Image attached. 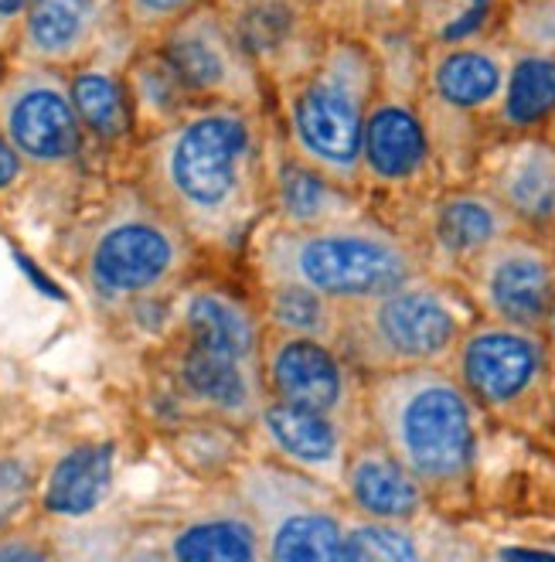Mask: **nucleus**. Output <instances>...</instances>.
<instances>
[{"mask_svg":"<svg viewBox=\"0 0 555 562\" xmlns=\"http://www.w3.org/2000/svg\"><path fill=\"white\" fill-rule=\"evenodd\" d=\"M280 147L273 110L191 103L147 134L140 191L199 252H246L270 212V168Z\"/></svg>","mask_w":555,"mask_h":562,"instance_id":"1","label":"nucleus"},{"mask_svg":"<svg viewBox=\"0 0 555 562\" xmlns=\"http://www.w3.org/2000/svg\"><path fill=\"white\" fill-rule=\"evenodd\" d=\"M365 429L396 453L437 505L474 491L487 416L446 366L365 375Z\"/></svg>","mask_w":555,"mask_h":562,"instance_id":"2","label":"nucleus"},{"mask_svg":"<svg viewBox=\"0 0 555 562\" xmlns=\"http://www.w3.org/2000/svg\"><path fill=\"white\" fill-rule=\"evenodd\" d=\"M378 86L382 61L375 45L328 31L304 69L273 89L280 147L358 191L365 116Z\"/></svg>","mask_w":555,"mask_h":562,"instance_id":"3","label":"nucleus"},{"mask_svg":"<svg viewBox=\"0 0 555 562\" xmlns=\"http://www.w3.org/2000/svg\"><path fill=\"white\" fill-rule=\"evenodd\" d=\"M256 283H301L351 307L427 270L406 228L372 212L320 225L286 228L263 222L246 246Z\"/></svg>","mask_w":555,"mask_h":562,"instance_id":"4","label":"nucleus"},{"mask_svg":"<svg viewBox=\"0 0 555 562\" xmlns=\"http://www.w3.org/2000/svg\"><path fill=\"white\" fill-rule=\"evenodd\" d=\"M474 317L461 283L422 270L372 301L344 307L338 348L362 375L450 366Z\"/></svg>","mask_w":555,"mask_h":562,"instance_id":"5","label":"nucleus"},{"mask_svg":"<svg viewBox=\"0 0 555 562\" xmlns=\"http://www.w3.org/2000/svg\"><path fill=\"white\" fill-rule=\"evenodd\" d=\"M372 45L382 61V86L365 116L358 191L369 205L388 202L412 209L422 194L443 184L433 134L419 103L422 45L409 31L375 38Z\"/></svg>","mask_w":555,"mask_h":562,"instance_id":"6","label":"nucleus"},{"mask_svg":"<svg viewBox=\"0 0 555 562\" xmlns=\"http://www.w3.org/2000/svg\"><path fill=\"white\" fill-rule=\"evenodd\" d=\"M446 369L487 423L539 429L552 416L555 366L542 330L474 317Z\"/></svg>","mask_w":555,"mask_h":562,"instance_id":"7","label":"nucleus"},{"mask_svg":"<svg viewBox=\"0 0 555 562\" xmlns=\"http://www.w3.org/2000/svg\"><path fill=\"white\" fill-rule=\"evenodd\" d=\"M236 498L252 515L263 559L273 562H344L348 508L338 487L290 471L270 457H242L233 468Z\"/></svg>","mask_w":555,"mask_h":562,"instance_id":"8","label":"nucleus"},{"mask_svg":"<svg viewBox=\"0 0 555 562\" xmlns=\"http://www.w3.org/2000/svg\"><path fill=\"white\" fill-rule=\"evenodd\" d=\"M199 256V246L140 191L95 228L86 249V283L103 304H147L178 290Z\"/></svg>","mask_w":555,"mask_h":562,"instance_id":"9","label":"nucleus"},{"mask_svg":"<svg viewBox=\"0 0 555 562\" xmlns=\"http://www.w3.org/2000/svg\"><path fill=\"white\" fill-rule=\"evenodd\" d=\"M194 103H236L273 110L263 69L249 55L239 27L215 0L191 11L154 42Z\"/></svg>","mask_w":555,"mask_h":562,"instance_id":"10","label":"nucleus"},{"mask_svg":"<svg viewBox=\"0 0 555 562\" xmlns=\"http://www.w3.org/2000/svg\"><path fill=\"white\" fill-rule=\"evenodd\" d=\"M477 317L542 330L555 301V236L511 228L461 273Z\"/></svg>","mask_w":555,"mask_h":562,"instance_id":"11","label":"nucleus"},{"mask_svg":"<svg viewBox=\"0 0 555 562\" xmlns=\"http://www.w3.org/2000/svg\"><path fill=\"white\" fill-rule=\"evenodd\" d=\"M0 130L35 168H61L82 150L86 130L72 106L69 72L38 61H18L0 72Z\"/></svg>","mask_w":555,"mask_h":562,"instance_id":"12","label":"nucleus"},{"mask_svg":"<svg viewBox=\"0 0 555 562\" xmlns=\"http://www.w3.org/2000/svg\"><path fill=\"white\" fill-rule=\"evenodd\" d=\"M396 225L412 236L427 270L446 280H461L487 246L511 228H521L498 198L471 178L437 184L409 209V218Z\"/></svg>","mask_w":555,"mask_h":562,"instance_id":"13","label":"nucleus"},{"mask_svg":"<svg viewBox=\"0 0 555 562\" xmlns=\"http://www.w3.org/2000/svg\"><path fill=\"white\" fill-rule=\"evenodd\" d=\"M263 385L270 400L328 413L354 429H365V375L338 345L276 335L263 327Z\"/></svg>","mask_w":555,"mask_h":562,"instance_id":"14","label":"nucleus"},{"mask_svg":"<svg viewBox=\"0 0 555 562\" xmlns=\"http://www.w3.org/2000/svg\"><path fill=\"white\" fill-rule=\"evenodd\" d=\"M508 61L511 48L498 35L427 45L419 55V103L487 130L505 89Z\"/></svg>","mask_w":555,"mask_h":562,"instance_id":"15","label":"nucleus"},{"mask_svg":"<svg viewBox=\"0 0 555 562\" xmlns=\"http://www.w3.org/2000/svg\"><path fill=\"white\" fill-rule=\"evenodd\" d=\"M471 181L491 191L508 215L542 236H555V137L518 134L487 137Z\"/></svg>","mask_w":555,"mask_h":562,"instance_id":"16","label":"nucleus"},{"mask_svg":"<svg viewBox=\"0 0 555 562\" xmlns=\"http://www.w3.org/2000/svg\"><path fill=\"white\" fill-rule=\"evenodd\" d=\"M252 440V453L270 457L276 464L301 471L320 484H341L344 460L362 429H354L344 419H335L328 413L290 406L280 400H270L259 406L256 419L246 426Z\"/></svg>","mask_w":555,"mask_h":562,"instance_id":"17","label":"nucleus"},{"mask_svg":"<svg viewBox=\"0 0 555 562\" xmlns=\"http://www.w3.org/2000/svg\"><path fill=\"white\" fill-rule=\"evenodd\" d=\"M123 35L116 0H35L14 35L11 58L69 72Z\"/></svg>","mask_w":555,"mask_h":562,"instance_id":"18","label":"nucleus"},{"mask_svg":"<svg viewBox=\"0 0 555 562\" xmlns=\"http://www.w3.org/2000/svg\"><path fill=\"white\" fill-rule=\"evenodd\" d=\"M174 389L202 416L239 429H246L267 403L263 361L202 348L184 338H178L174 351Z\"/></svg>","mask_w":555,"mask_h":562,"instance_id":"19","label":"nucleus"},{"mask_svg":"<svg viewBox=\"0 0 555 562\" xmlns=\"http://www.w3.org/2000/svg\"><path fill=\"white\" fill-rule=\"evenodd\" d=\"M338 494L351 515L382 521H422L433 508L427 487L369 429H362L348 450Z\"/></svg>","mask_w":555,"mask_h":562,"instance_id":"20","label":"nucleus"},{"mask_svg":"<svg viewBox=\"0 0 555 562\" xmlns=\"http://www.w3.org/2000/svg\"><path fill=\"white\" fill-rule=\"evenodd\" d=\"M372 212L365 194L276 147L270 168V212L263 222L286 228H320Z\"/></svg>","mask_w":555,"mask_h":562,"instance_id":"21","label":"nucleus"},{"mask_svg":"<svg viewBox=\"0 0 555 562\" xmlns=\"http://www.w3.org/2000/svg\"><path fill=\"white\" fill-rule=\"evenodd\" d=\"M174 321L178 338L191 345L263 361V317L252 301L233 290L212 283L184 286L174 301Z\"/></svg>","mask_w":555,"mask_h":562,"instance_id":"22","label":"nucleus"},{"mask_svg":"<svg viewBox=\"0 0 555 562\" xmlns=\"http://www.w3.org/2000/svg\"><path fill=\"white\" fill-rule=\"evenodd\" d=\"M165 555L191 562H256L263 559V539L252 515L228 487L171 528L165 536Z\"/></svg>","mask_w":555,"mask_h":562,"instance_id":"23","label":"nucleus"},{"mask_svg":"<svg viewBox=\"0 0 555 562\" xmlns=\"http://www.w3.org/2000/svg\"><path fill=\"white\" fill-rule=\"evenodd\" d=\"M123 38H116V42H123ZM113 45H106L100 55H92L89 61L69 69V92H72V106L79 113V123H82L86 134L95 137L100 144H123L137 134L134 103H129L123 65L140 42L129 52H123L120 58H110Z\"/></svg>","mask_w":555,"mask_h":562,"instance_id":"24","label":"nucleus"},{"mask_svg":"<svg viewBox=\"0 0 555 562\" xmlns=\"http://www.w3.org/2000/svg\"><path fill=\"white\" fill-rule=\"evenodd\" d=\"M552 130H555V55L511 48L498 110L487 120V137L552 134Z\"/></svg>","mask_w":555,"mask_h":562,"instance_id":"25","label":"nucleus"},{"mask_svg":"<svg viewBox=\"0 0 555 562\" xmlns=\"http://www.w3.org/2000/svg\"><path fill=\"white\" fill-rule=\"evenodd\" d=\"M259 317L267 330L276 335H297V338H317L338 345L341 338V317L344 307L335 304L331 296H324L301 283H259Z\"/></svg>","mask_w":555,"mask_h":562,"instance_id":"26","label":"nucleus"},{"mask_svg":"<svg viewBox=\"0 0 555 562\" xmlns=\"http://www.w3.org/2000/svg\"><path fill=\"white\" fill-rule=\"evenodd\" d=\"M126 89H129V103H134V120L137 130H154L168 126L171 120H178L194 99L184 92L181 79L174 76L171 61L160 55V48L154 42H140L134 52H129L126 65Z\"/></svg>","mask_w":555,"mask_h":562,"instance_id":"27","label":"nucleus"},{"mask_svg":"<svg viewBox=\"0 0 555 562\" xmlns=\"http://www.w3.org/2000/svg\"><path fill=\"white\" fill-rule=\"evenodd\" d=\"M110 481H113V450L89 443L65 453L52 468L42 502L52 515L82 518L92 508H100V502L110 491Z\"/></svg>","mask_w":555,"mask_h":562,"instance_id":"28","label":"nucleus"},{"mask_svg":"<svg viewBox=\"0 0 555 562\" xmlns=\"http://www.w3.org/2000/svg\"><path fill=\"white\" fill-rule=\"evenodd\" d=\"M505 0H412L409 35L427 45H450L495 35Z\"/></svg>","mask_w":555,"mask_h":562,"instance_id":"29","label":"nucleus"},{"mask_svg":"<svg viewBox=\"0 0 555 562\" xmlns=\"http://www.w3.org/2000/svg\"><path fill=\"white\" fill-rule=\"evenodd\" d=\"M422 521H382L351 515L344 521V562H422L433 549Z\"/></svg>","mask_w":555,"mask_h":562,"instance_id":"30","label":"nucleus"},{"mask_svg":"<svg viewBox=\"0 0 555 562\" xmlns=\"http://www.w3.org/2000/svg\"><path fill=\"white\" fill-rule=\"evenodd\" d=\"M317 21L328 31L358 38H385L409 31L412 0H310Z\"/></svg>","mask_w":555,"mask_h":562,"instance_id":"31","label":"nucleus"},{"mask_svg":"<svg viewBox=\"0 0 555 562\" xmlns=\"http://www.w3.org/2000/svg\"><path fill=\"white\" fill-rule=\"evenodd\" d=\"M495 35L514 52L555 55V0H505Z\"/></svg>","mask_w":555,"mask_h":562,"instance_id":"32","label":"nucleus"},{"mask_svg":"<svg viewBox=\"0 0 555 562\" xmlns=\"http://www.w3.org/2000/svg\"><path fill=\"white\" fill-rule=\"evenodd\" d=\"M202 4H208V0H116L120 24L137 42H157L171 24L199 11Z\"/></svg>","mask_w":555,"mask_h":562,"instance_id":"33","label":"nucleus"},{"mask_svg":"<svg viewBox=\"0 0 555 562\" xmlns=\"http://www.w3.org/2000/svg\"><path fill=\"white\" fill-rule=\"evenodd\" d=\"M31 494V474L18 460H0V528L11 525Z\"/></svg>","mask_w":555,"mask_h":562,"instance_id":"34","label":"nucleus"},{"mask_svg":"<svg viewBox=\"0 0 555 562\" xmlns=\"http://www.w3.org/2000/svg\"><path fill=\"white\" fill-rule=\"evenodd\" d=\"M31 4H35V0H0V52L11 55L14 35Z\"/></svg>","mask_w":555,"mask_h":562,"instance_id":"35","label":"nucleus"},{"mask_svg":"<svg viewBox=\"0 0 555 562\" xmlns=\"http://www.w3.org/2000/svg\"><path fill=\"white\" fill-rule=\"evenodd\" d=\"M21 175H24V160L4 137V130H0V191L14 188L21 181Z\"/></svg>","mask_w":555,"mask_h":562,"instance_id":"36","label":"nucleus"},{"mask_svg":"<svg viewBox=\"0 0 555 562\" xmlns=\"http://www.w3.org/2000/svg\"><path fill=\"white\" fill-rule=\"evenodd\" d=\"M0 559H45V549L11 542V546H0Z\"/></svg>","mask_w":555,"mask_h":562,"instance_id":"37","label":"nucleus"},{"mask_svg":"<svg viewBox=\"0 0 555 562\" xmlns=\"http://www.w3.org/2000/svg\"><path fill=\"white\" fill-rule=\"evenodd\" d=\"M542 335H545V341H548V351H552V366H555V301H552V311H548V317H545Z\"/></svg>","mask_w":555,"mask_h":562,"instance_id":"38","label":"nucleus"},{"mask_svg":"<svg viewBox=\"0 0 555 562\" xmlns=\"http://www.w3.org/2000/svg\"><path fill=\"white\" fill-rule=\"evenodd\" d=\"M218 8H225L228 14H239V11H246V8H252V4H263V0H215Z\"/></svg>","mask_w":555,"mask_h":562,"instance_id":"39","label":"nucleus"},{"mask_svg":"<svg viewBox=\"0 0 555 562\" xmlns=\"http://www.w3.org/2000/svg\"><path fill=\"white\" fill-rule=\"evenodd\" d=\"M552 137H555V130H552Z\"/></svg>","mask_w":555,"mask_h":562,"instance_id":"40","label":"nucleus"},{"mask_svg":"<svg viewBox=\"0 0 555 562\" xmlns=\"http://www.w3.org/2000/svg\"><path fill=\"white\" fill-rule=\"evenodd\" d=\"M0 55H4V52H0Z\"/></svg>","mask_w":555,"mask_h":562,"instance_id":"41","label":"nucleus"}]
</instances>
